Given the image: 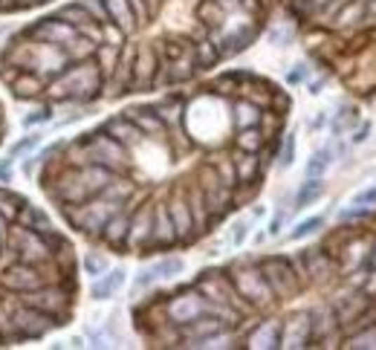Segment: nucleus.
<instances>
[{
    "label": "nucleus",
    "mask_w": 376,
    "mask_h": 350,
    "mask_svg": "<svg viewBox=\"0 0 376 350\" xmlns=\"http://www.w3.org/2000/svg\"><path fill=\"white\" fill-rule=\"evenodd\" d=\"M105 73L96 61H76L46 81V99L50 102H90L99 96Z\"/></svg>",
    "instance_id": "obj_1"
},
{
    "label": "nucleus",
    "mask_w": 376,
    "mask_h": 350,
    "mask_svg": "<svg viewBox=\"0 0 376 350\" xmlns=\"http://www.w3.org/2000/svg\"><path fill=\"white\" fill-rule=\"evenodd\" d=\"M6 246H9V255L15 261H23V264H46L53 261L55 255H61L64 249H69V243L58 235V231H35V229H27V226H9L6 231Z\"/></svg>",
    "instance_id": "obj_2"
},
{
    "label": "nucleus",
    "mask_w": 376,
    "mask_h": 350,
    "mask_svg": "<svg viewBox=\"0 0 376 350\" xmlns=\"http://www.w3.org/2000/svg\"><path fill=\"white\" fill-rule=\"evenodd\" d=\"M4 310H6V318H9V328L15 330L18 339H41V336L50 333L55 324H61L53 316H46L41 310L29 307V304H23V301H18V298L15 301L4 298Z\"/></svg>",
    "instance_id": "obj_3"
},
{
    "label": "nucleus",
    "mask_w": 376,
    "mask_h": 350,
    "mask_svg": "<svg viewBox=\"0 0 376 350\" xmlns=\"http://www.w3.org/2000/svg\"><path fill=\"white\" fill-rule=\"evenodd\" d=\"M18 301L23 304H29L46 316H53L64 324V318L69 316V304H73V298H69L67 290L55 287V284H41L38 290H29V292H18Z\"/></svg>",
    "instance_id": "obj_4"
},
{
    "label": "nucleus",
    "mask_w": 376,
    "mask_h": 350,
    "mask_svg": "<svg viewBox=\"0 0 376 350\" xmlns=\"http://www.w3.org/2000/svg\"><path fill=\"white\" fill-rule=\"evenodd\" d=\"M41 284H50V281H46L43 264L12 261L4 272H0V287L12 290V292H29V290H38Z\"/></svg>",
    "instance_id": "obj_5"
},
{
    "label": "nucleus",
    "mask_w": 376,
    "mask_h": 350,
    "mask_svg": "<svg viewBox=\"0 0 376 350\" xmlns=\"http://www.w3.org/2000/svg\"><path fill=\"white\" fill-rule=\"evenodd\" d=\"M234 290H238L241 298L252 301V304H267L272 298V290L267 284L264 272H257V269H241L234 275Z\"/></svg>",
    "instance_id": "obj_6"
},
{
    "label": "nucleus",
    "mask_w": 376,
    "mask_h": 350,
    "mask_svg": "<svg viewBox=\"0 0 376 350\" xmlns=\"http://www.w3.org/2000/svg\"><path fill=\"white\" fill-rule=\"evenodd\" d=\"M203 313H208V301L203 298V292L197 287L168 301V316L177 324H185V321H192V318H197Z\"/></svg>",
    "instance_id": "obj_7"
},
{
    "label": "nucleus",
    "mask_w": 376,
    "mask_h": 350,
    "mask_svg": "<svg viewBox=\"0 0 376 350\" xmlns=\"http://www.w3.org/2000/svg\"><path fill=\"white\" fill-rule=\"evenodd\" d=\"M32 41H43V43H67L69 38H76L79 32H76V27H69V23H64L61 18H43L41 23H35V27H29V32H27Z\"/></svg>",
    "instance_id": "obj_8"
},
{
    "label": "nucleus",
    "mask_w": 376,
    "mask_h": 350,
    "mask_svg": "<svg viewBox=\"0 0 376 350\" xmlns=\"http://www.w3.org/2000/svg\"><path fill=\"white\" fill-rule=\"evenodd\" d=\"M203 200L208 215H223L231 206V185H226L217 174H206L203 177Z\"/></svg>",
    "instance_id": "obj_9"
},
{
    "label": "nucleus",
    "mask_w": 376,
    "mask_h": 350,
    "mask_svg": "<svg viewBox=\"0 0 376 350\" xmlns=\"http://www.w3.org/2000/svg\"><path fill=\"white\" fill-rule=\"evenodd\" d=\"M166 208H168V217H171V223H174L177 241L188 243V241L197 235V226H194V217H192V208H188V200L177 194V197H171V200L166 203Z\"/></svg>",
    "instance_id": "obj_10"
},
{
    "label": "nucleus",
    "mask_w": 376,
    "mask_h": 350,
    "mask_svg": "<svg viewBox=\"0 0 376 350\" xmlns=\"http://www.w3.org/2000/svg\"><path fill=\"white\" fill-rule=\"evenodd\" d=\"M264 278H267L269 290L278 292V295H287V292L295 290L293 267H290V261H284V258H269V261H264Z\"/></svg>",
    "instance_id": "obj_11"
},
{
    "label": "nucleus",
    "mask_w": 376,
    "mask_h": 350,
    "mask_svg": "<svg viewBox=\"0 0 376 350\" xmlns=\"http://www.w3.org/2000/svg\"><path fill=\"white\" fill-rule=\"evenodd\" d=\"M151 229H154V208L142 206L136 215H130V229H128V243L133 249H142L151 243Z\"/></svg>",
    "instance_id": "obj_12"
},
{
    "label": "nucleus",
    "mask_w": 376,
    "mask_h": 350,
    "mask_svg": "<svg viewBox=\"0 0 376 350\" xmlns=\"http://www.w3.org/2000/svg\"><path fill=\"white\" fill-rule=\"evenodd\" d=\"M105 133H110L113 139H116V142H119V145H125V148H133V145H139V142H142V130H139L130 119H128V116L122 113V116H113V119H107L105 122V128H102Z\"/></svg>",
    "instance_id": "obj_13"
},
{
    "label": "nucleus",
    "mask_w": 376,
    "mask_h": 350,
    "mask_svg": "<svg viewBox=\"0 0 376 350\" xmlns=\"http://www.w3.org/2000/svg\"><path fill=\"white\" fill-rule=\"evenodd\" d=\"M128 229H130V212L122 206L119 212H116V215L105 223L102 238H105V243H110L113 249H119V246H125V243H128Z\"/></svg>",
    "instance_id": "obj_14"
},
{
    "label": "nucleus",
    "mask_w": 376,
    "mask_h": 350,
    "mask_svg": "<svg viewBox=\"0 0 376 350\" xmlns=\"http://www.w3.org/2000/svg\"><path fill=\"white\" fill-rule=\"evenodd\" d=\"M9 87H12V93L18 99H38L43 93V87H46V81L41 76L29 73V69H18V73L9 79Z\"/></svg>",
    "instance_id": "obj_15"
},
{
    "label": "nucleus",
    "mask_w": 376,
    "mask_h": 350,
    "mask_svg": "<svg viewBox=\"0 0 376 350\" xmlns=\"http://www.w3.org/2000/svg\"><path fill=\"white\" fill-rule=\"evenodd\" d=\"M151 243H154V246H174V243H177V231H174V223H171V217H168V208H166V206H156V208H154Z\"/></svg>",
    "instance_id": "obj_16"
},
{
    "label": "nucleus",
    "mask_w": 376,
    "mask_h": 350,
    "mask_svg": "<svg viewBox=\"0 0 376 350\" xmlns=\"http://www.w3.org/2000/svg\"><path fill=\"white\" fill-rule=\"evenodd\" d=\"M105 4V9H107V18H110V23H116L125 35H130L133 29H136V15H133V9H130V4L128 0H102Z\"/></svg>",
    "instance_id": "obj_17"
},
{
    "label": "nucleus",
    "mask_w": 376,
    "mask_h": 350,
    "mask_svg": "<svg viewBox=\"0 0 376 350\" xmlns=\"http://www.w3.org/2000/svg\"><path fill=\"white\" fill-rule=\"evenodd\" d=\"M125 116L128 119L142 130V133H154V136H159L162 130H166V122L159 119V113L154 110V107H133V110H125Z\"/></svg>",
    "instance_id": "obj_18"
},
{
    "label": "nucleus",
    "mask_w": 376,
    "mask_h": 350,
    "mask_svg": "<svg viewBox=\"0 0 376 350\" xmlns=\"http://www.w3.org/2000/svg\"><path fill=\"white\" fill-rule=\"evenodd\" d=\"M15 223H18V226H27V229H35V231H53L50 215H46L43 208H38V206H29V203L20 206Z\"/></svg>",
    "instance_id": "obj_19"
},
{
    "label": "nucleus",
    "mask_w": 376,
    "mask_h": 350,
    "mask_svg": "<svg viewBox=\"0 0 376 350\" xmlns=\"http://www.w3.org/2000/svg\"><path fill=\"white\" fill-rule=\"evenodd\" d=\"M61 50H64V55L69 58V64H76V61H87V58L96 55L99 43L90 41V38H84V35H76V38H69L67 43H61Z\"/></svg>",
    "instance_id": "obj_20"
},
{
    "label": "nucleus",
    "mask_w": 376,
    "mask_h": 350,
    "mask_svg": "<svg viewBox=\"0 0 376 350\" xmlns=\"http://www.w3.org/2000/svg\"><path fill=\"white\" fill-rule=\"evenodd\" d=\"M154 73H156V55H154V50L142 46V50L136 53V67H133L130 79H133V84H151Z\"/></svg>",
    "instance_id": "obj_21"
},
{
    "label": "nucleus",
    "mask_w": 376,
    "mask_h": 350,
    "mask_svg": "<svg viewBox=\"0 0 376 350\" xmlns=\"http://www.w3.org/2000/svg\"><path fill=\"white\" fill-rule=\"evenodd\" d=\"M122 284H125V269H113V272H107L105 278H99V281L93 284L90 295L96 301H107V298H113L116 292L122 290Z\"/></svg>",
    "instance_id": "obj_22"
},
{
    "label": "nucleus",
    "mask_w": 376,
    "mask_h": 350,
    "mask_svg": "<svg viewBox=\"0 0 376 350\" xmlns=\"http://www.w3.org/2000/svg\"><path fill=\"white\" fill-rule=\"evenodd\" d=\"M231 122L238 125V128H255V125H261V107H257L255 102H249V99L234 102L231 105Z\"/></svg>",
    "instance_id": "obj_23"
},
{
    "label": "nucleus",
    "mask_w": 376,
    "mask_h": 350,
    "mask_svg": "<svg viewBox=\"0 0 376 350\" xmlns=\"http://www.w3.org/2000/svg\"><path fill=\"white\" fill-rule=\"evenodd\" d=\"M307 342H310V321H307V316H295L287 324L281 344H284V347H304Z\"/></svg>",
    "instance_id": "obj_24"
},
{
    "label": "nucleus",
    "mask_w": 376,
    "mask_h": 350,
    "mask_svg": "<svg viewBox=\"0 0 376 350\" xmlns=\"http://www.w3.org/2000/svg\"><path fill=\"white\" fill-rule=\"evenodd\" d=\"M234 177H238V182H252L257 177V171H261V162H257V154H249V151H241L234 154Z\"/></svg>",
    "instance_id": "obj_25"
},
{
    "label": "nucleus",
    "mask_w": 376,
    "mask_h": 350,
    "mask_svg": "<svg viewBox=\"0 0 376 350\" xmlns=\"http://www.w3.org/2000/svg\"><path fill=\"white\" fill-rule=\"evenodd\" d=\"M249 347H281V328L275 321L261 324V328L249 336Z\"/></svg>",
    "instance_id": "obj_26"
},
{
    "label": "nucleus",
    "mask_w": 376,
    "mask_h": 350,
    "mask_svg": "<svg viewBox=\"0 0 376 350\" xmlns=\"http://www.w3.org/2000/svg\"><path fill=\"white\" fill-rule=\"evenodd\" d=\"M264 142H267V136L261 133V128H241V133H238V139H234V145H238L241 151H249V154H257L264 148Z\"/></svg>",
    "instance_id": "obj_27"
},
{
    "label": "nucleus",
    "mask_w": 376,
    "mask_h": 350,
    "mask_svg": "<svg viewBox=\"0 0 376 350\" xmlns=\"http://www.w3.org/2000/svg\"><path fill=\"white\" fill-rule=\"evenodd\" d=\"M321 191H324V182H321L318 177H310V180L298 189V194H295V208H307L310 203H316V200L321 197Z\"/></svg>",
    "instance_id": "obj_28"
},
{
    "label": "nucleus",
    "mask_w": 376,
    "mask_h": 350,
    "mask_svg": "<svg viewBox=\"0 0 376 350\" xmlns=\"http://www.w3.org/2000/svg\"><path fill=\"white\" fill-rule=\"evenodd\" d=\"M217 61H220V53H217L215 41H200V43H194V64H197L200 69L215 67Z\"/></svg>",
    "instance_id": "obj_29"
},
{
    "label": "nucleus",
    "mask_w": 376,
    "mask_h": 350,
    "mask_svg": "<svg viewBox=\"0 0 376 350\" xmlns=\"http://www.w3.org/2000/svg\"><path fill=\"white\" fill-rule=\"evenodd\" d=\"M55 18H61L64 23H69V27H76V29H79V27H84L87 20H93V18L84 12V6H81V4H67V6H61V9L55 12Z\"/></svg>",
    "instance_id": "obj_30"
},
{
    "label": "nucleus",
    "mask_w": 376,
    "mask_h": 350,
    "mask_svg": "<svg viewBox=\"0 0 376 350\" xmlns=\"http://www.w3.org/2000/svg\"><path fill=\"white\" fill-rule=\"evenodd\" d=\"M197 15H200V20L206 23L208 29H220L223 27V18H226V12L217 6V0H208V4H203Z\"/></svg>",
    "instance_id": "obj_31"
},
{
    "label": "nucleus",
    "mask_w": 376,
    "mask_h": 350,
    "mask_svg": "<svg viewBox=\"0 0 376 350\" xmlns=\"http://www.w3.org/2000/svg\"><path fill=\"white\" fill-rule=\"evenodd\" d=\"M154 110L159 113V119L166 122V125H180V122H182V105H180L177 99L159 102V105H154Z\"/></svg>",
    "instance_id": "obj_32"
},
{
    "label": "nucleus",
    "mask_w": 376,
    "mask_h": 350,
    "mask_svg": "<svg viewBox=\"0 0 376 350\" xmlns=\"http://www.w3.org/2000/svg\"><path fill=\"white\" fill-rule=\"evenodd\" d=\"M20 206H23V200H20L15 191L0 189V215H4L9 223H15V217H18V212H20Z\"/></svg>",
    "instance_id": "obj_33"
},
{
    "label": "nucleus",
    "mask_w": 376,
    "mask_h": 350,
    "mask_svg": "<svg viewBox=\"0 0 376 350\" xmlns=\"http://www.w3.org/2000/svg\"><path fill=\"white\" fill-rule=\"evenodd\" d=\"M182 269H185L182 258H162L159 264H154V267H151V272H154L156 281H159V278H177Z\"/></svg>",
    "instance_id": "obj_34"
},
{
    "label": "nucleus",
    "mask_w": 376,
    "mask_h": 350,
    "mask_svg": "<svg viewBox=\"0 0 376 350\" xmlns=\"http://www.w3.org/2000/svg\"><path fill=\"white\" fill-rule=\"evenodd\" d=\"M330 151L327 148H321V151H316L313 156H310V162H307V177H321L327 168H330Z\"/></svg>",
    "instance_id": "obj_35"
},
{
    "label": "nucleus",
    "mask_w": 376,
    "mask_h": 350,
    "mask_svg": "<svg viewBox=\"0 0 376 350\" xmlns=\"http://www.w3.org/2000/svg\"><path fill=\"white\" fill-rule=\"evenodd\" d=\"M324 226V217H310V220H301L293 231H290V241H301V238H310L316 229Z\"/></svg>",
    "instance_id": "obj_36"
},
{
    "label": "nucleus",
    "mask_w": 376,
    "mask_h": 350,
    "mask_svg": "<svg viewBox=\"0 0 376 350\" xmlns=\"http://www.w3.org/2000/svg\"><path fill=\"white\" fill-rule=\"evenodd\" d=\"M79 4L84 6V12H87L93 20H99V23H107V20H110V18H107V9H105L102 0H79Z\"/></svg>",
    "instance_id": "obj_37"
},
{
    "label": "nucleus",
    "mask_w": 376,
    "mask_h": 350,
    "mask_svg": "<svg viewBox=\"0 0 376 350\" xmlns=\"http://www.w3.org/2000/svg\"><path fill=\"white\" fill-rule=\"evenodd\" d=\"M81 267H84V272H87V275L99 278V275H105V269H107V261H105V258H99V255H87V258L81 261Z\"/></svg>",
    "instance_id": "obj_38"
},
{
    "label": "nucleus",
    "mask_w": 376,
    "mask_h": 350,
    "mask_svg": "<svg viewBox=\"0 0 376 350\" xmlns=\"http://www.w3.org/2000/svg\"><path fill=\"white\" fill-rule=\"evenodd\" d=\"M41 145V136L35 133V136H27V139H20L18 145H12V151H9V162L15 159V156H20V154H27V151H32V148H38Z\"/></svg>",
    "instance_id": "obj_39"
},
{
    "label": "nucleus",
    "mask_w": 376,
    "mask_h": 350,
    "mask_svg": "<svg viewBox=\"0 0 376 350\" xmlns=\"http://www.w3.org/2000/svg\"><path fill=\"white\" fill-rule=\"evenodd\" d=\"M53 119V107L46 105V107H38V110H32L27 119H23V125L27 128H32V125H43V122H50Z\"/></svg>",
    "instance_id": "obj_40"
},
{
    "label": "nucleus",
    "mask_w": 376,
    "mask_h": 350,
    "mask_svg": "<svg viewBox=\"0 0 376 350\" xmlns=\"http://www.w3.org/2000/svg\"><path fill=\"white\" fill-rule=\"evenodd\" d=\"M293 159H295V136L290 133V136L284 139V154H281V166L290 168V166H293Z\"/></svg>",
    "instance_id": "obj_41"
},
{
    "label": "nucleus",
    "mask_w": 376,
    "mask_h": 350,
    "mask_svg": "<svg viewBox=\"0 0 376 350\" xmlns=\"http://www.w3.org/2000/svg\"><path fill=\"white\" fill-rule=\"evenodd\" d=\"M354 206H376V185H370V189H362L354 197Z\"/></svg>",
    "instance_id": "obj_42"
},
{
    "label": "nucleus",
    "mask_w": 376,
    "mask_h": 350,
    "mask_svg": "<svg viewBox=\"0 0 376 350\" xmlns=\"http://www.w3.org/2000/svg\"><path fill=\"white\" fill-rule=\"evenodd\" d=\"M246 235H249V223H246V220L234 223V231H231V243H234V246H241V243L246 241Z\"/></svg>",
    "instance_id": "obj_43"
},
{
    "label": "nucleus",
    "mask_w": 376,
    "mask_h": 350,
    "mask_svg": "<svg viewBox=\"0 0 376 350\" xmlns=\"http://www.w3.org/2000/svg\"><path fill=\"white\" fill-rule=\"evenodd\" d=\"M368 212H370L368 206H356V208H344V212H342L339 217H342V220H354V217H365Z\"/></svg>",
    "instance_id": "obj_44"
},
{
    "label": "nucleus",
    "mask_w": 376,
    "mask_h": 350,
    "mask_svg": "<svg viewBox=\"0 0 376 350\" xmlns=\"http://www.w3.org/2000/svg\"><path fill=\"white\" fill-rule=\"evenodd\" d=\"M368 133H370V122L368 125H362L359 130H356V136H354V142L359 145V142H365V139H368Z\"/></svg>",
    "instance_id": "obj_45"
},
{
    "label": "nucleus",
    "mask_w": 376,
    "mask_h": 350,
    "mask_svg": "<svg viewBox=\"0 0 376 350\" xmlns=\"http://www.w3.org/2000/svg\"><path fill=\"white\" fill-rule=\"evenodd\" d=\"M281 223H284V217H275V220L269 223V235H278V231H281Z\"/></svg>",
    "instance_id": "obj_46"
},
{
    "label": "nucleus",
    "mask_w": 376,
    "mask_h": 350,
    "mask_svg": "<svg viewBox=\"0 0 376 350\" xmlns=\"http://www.w3.org/2000/svg\"><path fill=\"white\" fill-rule=\"evenodd\" d=\"M9 226H12V223H9V220H6L4 215H0V238H4V235H6V231H9Z\"/></svg>",
    "instance_id": "obj_47"
},
{
    "label": "nucleus",
    "mask_w": 376,
    "mask_h": 350,
    "mask_svg": "<svg viewBox=\"0 0 376 350\" xmlns=\"http://www.w3.org/2000/svg\"><path fill=\"white\" fill-rule=\"evenodd\" d=\"M0 177H9V166H0Z\"/></svg>",
    "instance_id": "obj_48"
},
{
    "label": "nucleus",
    "mask_w": 376,
    "mask_h": 350,
    "mask_svg": "<svg viewBox=\"0 0 376 350\" xmlns=\"http://www.w3.org/2000/svg\"><path fill=\"white\" fill-rule=\"evenodd\" d=\"M145 4H151V6H154V4H156V0H145Z\"/></svg>",
    "instance_id": "obj_49"
},
{
    "label": "nucleus",
    "mask_w": 376,
    "mask_h": 350,
    "mask_svg": "<svg viewBox=\"0 0 376 350\" xmlns=\"http://www.w3.org/2000/svg\"><path fill=\"white\" fill-rule=\"evenodd\" d=\"M0 344H4V333H0Z\"/></svg>",
    "instance_id": "obj_50"
}]
</instances>
